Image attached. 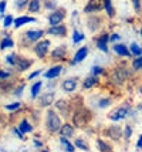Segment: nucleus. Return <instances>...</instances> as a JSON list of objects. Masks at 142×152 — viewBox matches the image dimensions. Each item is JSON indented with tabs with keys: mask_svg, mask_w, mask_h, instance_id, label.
<instances>
[{
	"mask_svg": "<svg viewBox=\"0 0 142 152\" xmlns=\"http://www.w3.org/2000/svg\"><path fill=\"white\" fill-rule=\"evenodd\" d=\"M132 74H134V71H132L131 66L125 64V63H121V64H118L117 67H114L111 71H108L107 78H108L111 86L122 87L131 77H132Z\"/></svg>",
	"mask_w": 142,
	"mask_h": 152,
	"instance_id": "obj_1",
	"label": "nucleus"
},
{
	"mask_svg": "<svg viewBox=\"0 0 142 152\" xmlns=\"http://www.w3.org/2000/svg\"><path fill=\"white\" fill-rule=\"evenodd\" d=\"M61 124H63V118H61L60 114L51 107L47 108L46 114H44V128H46L47 134H50V135L58 134Z\"/></svg>",
	"mask_w": 142,
	"mask_h": 152,
	"instance_id": "obj_2",
	"label": "nucleus"
},
{
	"mask_svg": "<svg viewBox=\"0 0 142 152\" xmlns=\"http://www.w3.org/2000/svg\"><path fill=\"white\" fill-rule=\"evenodd\" d=\"M92 119V114L91 111L85 108V107H77L73 110L71 114V124L77 128V129H81V128H87L88 124L91 122Z\"/></svg>",
	"mask_w": 142,
	"mask_h": 152,
	"instance_id": "obj_3",
	"label": "nucleus"
},
{
	"mask_svg": "<svg viewBox=\"0 0 142 152\" xmlns=\"http://www.w3.org/2000/svg\"><path fill=\"white\" fill-rule=\"evenodd\" d=\"M46 37V28L41 27H33V28H27L26 31L20 34V44L26 48L33 47L34 43H37L39 40Z\"/></svg>",
	"mask_w": 142,
	"mask_h": 152,
	"instance_id": "obj_4",
	"label": "nucleus"
},
{
	"mask_svg": "<svg viewBox=\"0 0 142 152\" xmlns=\"http://www.w3.org/2000/svg\"><path fill=\"white\" fill-rule=\"evenodd\" d=\"M132 104L129 101H124L121 104H118L117 107H114L108 114H107V118L111 122H119V121H124L127 119L132 114Z\"/></svg>",
	"mask_w": 142,
	"mask_h": 152,
	"instance_id": "obj_5",
	"label": "nucleus"
},
{
	"mask_svg": "<svg viewBox=\"0 0 142 152\" xmlns=\"http://www.w3.org/2000/svg\"><path fill=\"white\" fill-rule=\"evenodd\" d=\"M107 21V17L102 13H97V14H88L84 19V24L87 28L88 33L91 34H97L100 33L101 30H104V24Z\"/></svg>",
	"mask_w": 142,
	"mask_h": 152,
	"instance_id": "obj_6",
	"label": "nucleus"
},
{
	"mask_svg": "<svg viewBox=\"0 0 142 152\" xmlns=\"http://www.w3.org/2000/svg\"><path fill=\"white\" fill-rule=\"evenodd\" d=\"M48 60L53 64H64L70 60V48L67 44H57L51 48L48 54Z\"/></svg>",
	"mask_w": 142,
	"mask_h": 152,
	"instance_id": "obj_7",
	"label": "nucleus"
},
{
	"mask_svg": "<svg viewBox=\"0 0 142 152\" xmlns=\"http://www.w3.org/2000/svg\"><path fill=\"white\" fill-rule=\"evenodd\" d=\"M51 46H53V41L48 37H44V39L39 40L37 43H34L33 47H31V51L33 54L41 61H46L48 58V54L51 51Z\"/></svg>",
	"mask_w": 142,
	"mask_h": 152,
	"instance_id": "obj_8",
	"label": "nucleus"
},
{
	"mask_svg": "<svg viewBox=\"0 0 142 152\" xmlns=\"http://www.w3.org/2000/svg\"><path fill=\"white\" fill-rule=\"evenodd\" d=\"M92 41H94L95 48L100 50L101 53L108 54L111 51V48H109V31L108 30H101L100 33H97L92 37Z\"/></svg>",
	"mask_w": 142,
	"mask_h": 152,
	"instance_id": "obj_9",
	"label": "nucleus"
},
{
	"mask_svg": "<svg viewBox=\"0 0 142 152\" xmlns=\"http://www.w3.org/2000/svg\"><path fill=\"white\" fill-rule=\"evenodd\" d=\"M68 17V12L66 7L58 6L54 12L47 13V24L48 26H57L61 23H66V20Z\"/></svg>",
	"mask_w": 142,
	"mask_h": 152,
	"instance_id": "obj_10",
	"label": "nucleus"
},
{
	"mask_svg": "<svg viewBox=\"0 0 142 152\" xmlns=\"http://www.w3.org/2000/svg\"><path fill=\"white\" fill-rule=\"evenodd\" d=\"M70 34V27L67 23H61L57 26H48L46 28V36L51 39H67Z\"/></svg>",
	"mask_w": 142,
	"mask_h": 152,
	"instance_id": "obj_11",
	"label": "nucleus"
},
{
	"mask_svg": "<svg viewBox=\"0 0 142 152\" xmlns=\"http://www.w3.org/2000/svg\"><path fill=\"white\" fill-rule=\"evenodd\" d=\"M54 110L57 113L61 115V118L63 119H68L71 118V114H73V110H74V107L73 104L66 98H60V99H55L54 102Z\"/></svg>",
	"mask_w": 142,
	"mask_h": 152,
	"instance_id": "obj_12",
	"label": "nucleus"
},
{
	"mask_svg": "<svg viewBox=\"0 0 142 152\" xmlns=\"http://www.w3.org/2000/svg\"><path fill=\"white\" fill-rule=\"evenodd\" d=\"M88 54H90V47L88 46L78 47V48L74 51V54L70 57V60L67 61L68 66L75 67V66H78V64H81L82 61H85V58L88 57Z\"/></svg>",
	"mask_w": 142,
	"mask_h": 152,
	"instance_id": "obj_13",
	"label": "nucleus"
},
{
	"mask_svg": "<svg viewBox=\"0 0 142 152\" xmlns=\"http://www.w3.org/2000/svg\"><path fill=\"white\" fill-rule=\"evenodd\" d=\"M34 64V60L27 57V56H23V54H17V60H16V64H14V71L16 73H26L27 70H30Z\"/></svg>",
	"mask_w": 142,
	"mask_h": 152,
	"instance_id": "obj_14",
	"label": "nucleus"
},
{
	"mask_svg": "<svg viewBox=\"0 0 142 152\" xmlns=\"http://www.w3.org/2000/svg\"><path fill=\"white\" fill-rule=\"evenodd\" d=\"M80 78L78 77H67L60 83V90L64 94H73L78 90L80 87Z\"/></svg>",
	"mask_w": 142,
	"mask_h": 152,
	"instance_id": "obj_15",
	"label": "nucleus"
},
{
	"mask_svg": "<svg viewBox=\"0 0 142 152\" xmlns=\"http://www.w3.org/2000/svg\"><path fill=\"white\" fill-rule=\"evenodd\" d=\"M55 91H51V90H47L44 93L40 94V97L37 98V104H39V108H50L51 105H54L55 102Z\"/></svg>",
	"mask_w": 142,
	"mask_h": 152,
	"instance_id": "obj_16",
	"label": "nucleus"
},
{
	"mask_svg": "<svg viewBox=\"0 0 142 152\" xmlns=\"http://www.w3.org/2000/svg\"><path fill=\"white\" fill-rule=\"evenodd\" d=\"M102 135L107 137L108 139H111V141H114V142H119V139L122 138V126L118 125L117 122H114L112 125L107 126L102 131Z\"/></svg>",
	"mask_w": 142,
	"mask_h": 152,
	"instance_id": "obj_17",
	"label": "nucleus"
},
{
	"mask_svg": "<svg viewBox=\"0 0 142 152\" xmlns=\"http://www.w3.org/2000/svg\"><path fill=\"white\" fill-rule=\"evenodd\" d=\"M81 13L84 14V16L102 13V0H87L84 7H82Z\"/></svg>",
	"mask_w": 142,
	"mask_h": 152,
	"instance_id": "obj_18",
	"label": "nucleus"
},
{
	"mask_svg": "<svg viewBox=\"0 0 142 152\" xmlns=\"http://www.w3.org/2000/svg\"><path fill=\"white\" fill-rule=\"evenodd\" d=\"M111 50H112V53L117 56V57H119V58H132V54L129 51V47L128 44H125V43H114V44H111Z\"/></svg>",
	"mask_w": 142,
	"mask_h": 152,
	"instance_id": "obj_19",
	"label": "nucleus"
},
{
	"mask_svg": "<svg viewBox=\"0 0 142 152\" xmlns=\"http://www.w3.org/2000/svg\"><path fill=\"white\" fill-rule=\"evenodd\" d=\"M64 71H66L64 64H51L47 70H44L43 77L46 80H57Z\"/></svg>",
	"mask_w": 142,
	"mask_h": 152,
	"instance_id": "obj_20",
	"label": "nucleus"
},
{
	"mask_svg": "<svg viewBox=\"0 0 142 152\" xmlns=\"http://www.w3.org/2000/svg\"><path fill=\"white\" fill-rule=\"evenodd\" d=\"M31 23H37V17H36V16H30V14H20V16L14 17L13 28L19 30V28L27 26V24H31Z\"/></svg>",
	"mask_w": 142,
	"mask_h": 152,
	"instance_id": "obj_21",
	"label": "nucleus"
},
{
	"mask_svg": "<svg viewBox=\"0 0 142 152\" xmlns=\"http://www.w3.org/2000/svg\"><path fill=\"white\" fill-rule=\"evenodd\" d=\"M101 84V77H97V75H87L85 78H82L81 81V88L84 91H90L95 87H98Z\"/></svg>",
	"mask_w": 142,
	"mask_h": 152,
	"instance_id": "obj_22",
	"label": "nucleus"
},
{
	"mask_svg": "<svg viewBox=\"0 0 142 152\" xmlns=\"http://www.w3.org/2000/svg\"><path fill=\"white\" fill-rule=\"evenodd\" d=\"M102 14L107 17V20H114L117 17L114 0H102Z\"/></svg>",
	"mask_w": 142,
	"mask_h": 152,
	"instance_id": "obj_23",
	"label": "nucleus"
},
{
	"mask_svg": "<svg viewBox=\"0 0 142 152\" xmlns=\"http://www.w3.org/2000/svg\"><path fill=\"white\" fill-rule=\"evenodd\" d=\"M75 132H77V128H75L70 121H64L63 124H61V128L60 131H58V135L60 137H66V138H74L75 137Z\"/></svg>",
	"mask_w": 142,
	"mask_h": 152,
	"instance_id": "obj_24",
	"label": "nucleus"
},
{
	"mask_svg": "<svg viewBox=\"0 0 142 152\" xmlns=\"http://www.w3.org/2000/svg\"><path fill=\"white\" fill-rule=\"evenodd\" d=\"M43 12V0H30L28 6L26 9V14L30 16H37Z\"/></svg>",
	"mask_w": 142,
	"mask_h": 152,
	"instance_id": "obj_25",
	"label": "nucleus"
},
{
	"mask_svg": "<svg viewBox=\"0 0 142 152\" xmlns=\"http://www.w3.org/2000/svg\"><path fill=\"white\" fill-rule=\"evenodd\" d=\"M43 87H44V83H43V80H36L33 84L30 86L28 88V93H30V98L36 101V99L40 97L41 91H43Z\"/></svg>",
	"mask_w": 142,
	"mask_h": 152,
	"instance_id": "obj_26",
	"label": "nucleus"
},
{
	"mask_svg": "<svg viewBox=\"0 0 142 152\" xmlns=\"http://www.w3.org/2000/svg\"><path fill=\"white\" fill-rule=\"evenodd\" d=\"M112 104H114V98L111 95H102L100 98H97V101H95V107L98 110H107Z\"/></svg>",
	"mask_w": 142,
	"mask_h": 152,
	"instance_id": "obj_27",
	"label": "nucleus"
},
{
	"mask_svg": "<svg viewBox=\"0 0 142 152\" xmlns=\"http://www.w3.org/2000/svg\"><path fill=\"white\" fill-rule=\"evenodd\" d=\"M95 146H97L98 152H114L112 145L109 144L107 139L102 138V137H97L95 138Z\"/></svg>",
	"mask_w": 142,
	"mask_h": 152,
	"instance_id": "obj_28",
	"label": "nucleus"
},
{
	"mask_svg": "<svg viewBox=\"0 0 142 152\" xmlns=\"http://www.w3.org/2000/svg\"><path fill=\"white\" fill-rule=\"evenodd\" d=\"M87 37V34L82 31L81 28H78V27H74L73 28V31H71V43L77 46V44H81L82 41L85 40Z\"/></svg>",
	"mask_w": 142,
	"mask_h": 152,
	"instance_id": "obj_29",
	"label": "nucleus"
},
{
	"mask_svg": "<svg viewBox=\"0 0 142 152\" xmlns=\"http://www.w3.org/2000/svg\"><path fill=\"white\" fill-rule=\"evenodd\" d=\"M14 46H16V43H14L13 37H12L10 34H6L4 37H1V40H0V51L10 50V48H13Z\"/></svg>",
	"mask_w": 142,
	"mask_h": 152,
	"instance_id": "obj_30",
	"label": "nucleus"
},
{
	"mask_svg": "<svg viewBox=\"0 0 142 152\" xmlns=\"http://www.w3.org/2000/svg\"><path fill=\"white\" fill-rule=\"evenodd\" d=\"M17 128H19V129H20L24 135H26V134L33 132V131H34V126H33V124L30 122V119H28V118H21L20 122H19V125H17Z\"/></svg>",
	"mask_w": 142,
	"mask_h": 152,
	"instance_id": "obj_31",
	"label": "nucleus"
},
{
	"mask_svg": "<svg viewBox=\"0 0 142 152\" xmlns=\"http://www.w3.org/2000/svg\"><path fill=\"white\" fill-rule=\"evenodd\" d=\"M58 142H60V145L64 152H75V149H77L74 146V144L68 138H66V137H60L58 135Z\"/></svg>",
	"mask_w": 142,
	"mask_h": 152,
	"instance_id": "obj_32",
	"label": "nucleus"
},
{
	"mask_svg": "<svg viewBox=\"0 0 142 152\" xmlns=\"http://www.w3.org/2000/svg\"><path fill=\"white\" fill-rule=\"evenodd\" d=\"M74 146L77 149H80V151H84V152H90L91 151V148H90V144H88L87 139H84L82 137H77L74 139Z\"/></svg>",
	"mask_w": 142,
	"mask_h": 152,
	"instance_id": "obj_33",
	"label": "nucleus"
},
{
	"mask_svg": "<svg viewBox=\"0 0 142 152\" xmlns=\"http://www.w3.org/2000/svg\"><path fill=\"white\" fill-rule=\"evenodd\" d=\"M129 66L132 68L134 73H142V56H138V57H132L131 58V63Z\"/></svg>",
	"mask_w": 142,
	"mask_h": 152,
	"instance_id": "obj_34",
	"label": "nucleus"
},
{
	"mask_svg": "<svg viewBox=\"0 0 142 152\" xmlns=\"http://www.w3.org/2000/svg\"><path fill=\"white\" fill-rule=\"evenodd\" d=\"M90 74L91 75H97V77H102V75H107L108 71H107L105 67L100 66V64H94V66L91 67V70H90Z\"/></svg>",
	"mask_w": 142,
	"mask_h": 152,
	"instance_id": "obj_35",
	"label": "nucleus"
},
{
	"mask_svg": "<svg viewBox=\"0 0 142 152\" xmlns=\"http://www.w3.org/2000/svg\"><path fill=\"white\" fill-rule=\"evenodd\" d=\"M14 86H16V84L12 83L10 78L9 80H1V81H0V93H12Z\"/></svg>",
	"mask_w": 142,
	"mask_h": 152,
	"instance_id": "obj_36",
	"label": "nucleus"
},
{
	"mask_svg": "<svg viewBox=\"0 0 142 152\" xmlns=\"http://www.w3.org/2000/svg\"><path fill=\"white\" fill-rule=\"evenodd\" d=\"M129 51L132 54V57H138V56H142V44H139L138 41H131L129 44Z\"/></svg>",
	"mask_w": 142,
	"mask_h": 152,
	"instance_id": "obj_37",
	"label": "nucleus"
},
{
	"mask_svg": "<svg viewBox=\"0 0 142 152\" xmlns=\"http://www.w3.org/2000/svg\"><path fill=\"white\" fill-rule=\"evenodd\" d=\"M58 7V3L55 0H43V12H54L55 9Z\"/></svg>",
	"mask_w": 142,
	"mask_h": 152,
	"instance_id": "obj_38",
	"label": "nucleus"
},
{
	"mask_svg": "<svg viewBox=\"0 0 142 152\" xmlns=\"http://www.w3.org/2000/svg\"><path fill=\"white\" fill-rule=\"evenodd\" d=\"M134 135V128L131 124H125V126L122 128V138L125 139V142H128L129 139Z\"/></svg>",
	"mask_w": 142,
	"mask_h": 152,
	"instance_id": "obj_39",
	"label": "nucleus"
},
{
	"mask_svg": "<svg viewBox=\"0 0 142 152\" xmlns=\"http://www.w3.org/2000/svg\"><path fill=\"white\" fill-rule=\"evenodd\" d=\"M129 3H131V6H132L134 13L138 14V16H141L142 14V0H129Z\"/></svg>",
	"mask_w": 142,
	"mask_h": 152,
	"instance_id": "obj_40",
	"label": "nucleus"
},
{
	"mask_svg": "<svg viewBox=\"0 0 142 152\" xmlns=\"http://www.w3.org/2000/svg\"><path fill=\"white\" fill-rule=\"evenodd\" d=\"M24 88H26V83H19V84L14 86L12 94H13L14 97H21L23 93H24Z\"/></svg>",
	"mask_w": 142,
	"mask_h": 152,
	"instance_id": "obj_41",
	"label": "nucleus"
},
{
	"mask_svg": "<svg viewBox=\"0 0 142 152\" xmlns=\"http://www.w3.org/2000/svg\"><path fill=\"white\" fill-rule=\"evenodd\" d=\"M28 1H30V0H13V7L14 9H17L19 12L26 10L27 6H28Z\"/></svg>",
	"mask_w": 142,
	"mask_h": 152,
	"instance_id": "obj_42",
	"label": "nucleus"
},
{
	"mask_svg": "<svg viewBox=\"0 0 142 152\" xmlns=\"http://www.w3.org/2000/svg\"><path fill=\"white\" fill-rule=\"evenodd\" d=\"M21 105H23V104H21L20 101H14V102L6 104V105H4V110H6V111H10V113H14V111H19L21 108Z\"/></svg>",
	"mask_w": 142,
	"mask_h": 152,
	"instance_id": "obj_43",
	"label": "nucleus"
},
{
	"mask_svg": "<svg viewBox=\"0 0 142 152\" xmlns=\"http://www.w3.org/2000/svg\"><path fill=\"white\" fill-rule=\"evenodd\" d=\"M13 21H14V16L13 14H6L4 19H3V23H1V27L3 28H9V27H13Z\"/></svg>",
	"mask_w": 142,
	"mask_h": 152,
	"instance_id": "obj_44",
	"label": "nucleus"
},
{
	"mask_svg": "<svg viewBox=\"0 0 142 152\" xmlns=\"http://www.w3.org/2000/svg\"><path fill=\"white\" fill-rule=\"evenodd\" d=\"M16 60H17V53H10V54H6V57H4V63H6L9 67H14Z\"/></svg>",
	"mask_w": 142,
	"mask_h": 152,
	"instance_id": "obj_45",
	"label": "nucleus"
},
{
	"mask_svg": "<svg viewBox=\"0 0 142 152\" xmlns=\"http://www.w3.org/2000/svg\"><path fill=\"white\" fill-rule=\"evenodd\" d=\"M122 39V36L119 31H109V44H114V43H119Z\"/></svg>",
	"mask_w": 142,
	"mask_h": 152,
	"instance_id": "obj_46",
	"label": "nucleus"
},
{
	"mask_svg": "<svg viewBox=\"0 0 142 152\" xmlns=\"http://www.w3.org/2000/svg\"><path fill=\"white\" fill-rule=\"evenodd\" d=\"M13 71L12 70H3L1 67H0V81L1 80H9V78H12L13 77Z\"/></svg>",
	"mask_w": 142,
	"mask_h": 152,
	"instance_id": "obj_47",
	"label": "nucleus"
},
{
	"mask_svg": "<svg viewBox=\"0 0 142 152\" xmlns=\"http://www.w3.org/2000/svg\"><path fill=\"white\" fill-rule=\"evenodd\" d=\"M44 73V70H43V68H39V70H34V71H31V73L28 74L27 75V81H31V80H36L37 78V77H40L41 74Z\"/></svg>",
	"mask_w": 142,
	"mask_h": 152,
	"instance_id": "obj_48",
	"label": "nucleus"
},
{
	"mask_svg": "<svg viewBox=\"0 0 142 152\" xmlns=\"http://www.w3.org/2000/svg\"><path fill=\"white\" fill-rule=\"evenodd\" d=\"M7 0H0V14H6Z\"/></svg>",
	"mask_w": 142,
	"mask_h": 152,
	"instance_id": "obj_49",
	"label": "nucleus"
},
{
	"mask_svg": "<svg viewBox=\"0 0 142 152\" xmlns=\"http://www.w3.org/2000/svg\"><path fill=\"white\" fill-rule=\"evenodd\" d=\"M13 134L16 135V137H19L20 139H24V134L21 132V131L19 129V128H17V126H14V128H13Z\"/></svg>",
	"mask_w": 142,
	"mask_h": 152,
	"instance_id": "obj_50",
	"label": "nucleus"
},
{
	"mask_svg": "<svg viewBox=\"0 0 142 152\" xmlns=\"http://www.w3.org/2000/svg\"><path fill=\"white\" fill-rule=\"evenodd\" d=\"M33 144H34V146H36V148H43V145H44V144H43V141H40V139H33Z\"/></svg>",
	"mask_w": 142,
	"mask_h": 152,
	"instance_id": "obj_51",
	"label": "nucleus"
},
{
	"mask_svg": "<svg viewBox=\"0 0 142 152\" xmlns=\"http://www.w3.org/2000/svg\"><path fill=\"white\" fill-rule=\"evenodd\" d=\"M136 148H138V149H142V134L138 137V141H136Z\"/></svg>",
	"mask_w": 142,
	"mask_h": 152,
	"instance_id": "obj_52",
	"label": "nucleus"
},
{
	"mask_svg": "<svg viewBox=\"0 0 142 152\" xmlns=\"http://www.w3.org/2000/svg\"><path fill=\"white\" fill-rule=\"evenodd\" d=\"M138 34H139V37L142 39V26L139 27V30H138Z\"/></svg>",
	"mask_w": 142,
	"mask_h": 152,
	"instance_id": "obj_53",
	"label": "nucleus"
},
{
	"mask_svg": "<svg viewBox=\"0 0 142 152\" xmlns=\"http://www.w3.org/2000/svg\"><path fill=\"white\" fill-rule=\"evenodd\" d=\"M40 152H50V151H48V149H43V148H41Z\"/></svg>",
	"mask_w": 142,
	"mask_h": 152,
	"instance_id": "obj_54",
	"label": "nucleus"
},
{
	"mask_svg": "<svg viewBox=\"0 0 142 152\" xmlns=\"http://www.w3.org/2000/svg\"><path fill=\"white\" fill-rule=\"evenodd\" d=\"M75 1H80V0H75Z\"/></svg>",
	"mask_w": 142,
	"mask_h": 152,
	"instance_id": "obj_55",
	"label": "nucleus"
}]
</instances>
